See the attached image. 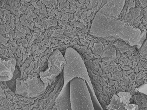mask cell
I'll return each mask as SVG.
<instances>
[{
  "mask_svg": "<svg viewBox=\"0 0 147 110\" xmlns=\"http://www.w3.org/2000/svg\"><path fill=\"white\" fill-rule=\"evenodd\" d=\"M66 64L63 55L59 50H55L49 58L48 69L40 74L41 80L46 87L61 72Z\"/></svg>",
  "mask_w": 147,
  "mask_h": 110,
  "instance_id": "277c9868",
  "label": "cell"
},
{
  "mask_svg": "<svg viewBox=\"0 0 147 110\" xmlns=\"http://www.w3.org/2000/svg\"><path fill=\"white\" fill-rule=\"evenodd\" d=\"M146 84L144 85L142 87L141 89H139V91L140 92H143L144 93L146 94Z\"/></svg>",
  "mask_w": 147,
  "mask_h": 110,
  "instance_id": "ba28073f",
  "label": "cell"
},
{
  "mask_svg": "<svg viewBox=\"0 0 147 110\" xmlns=\"http://www.w3.org/2000/svg\"><path fill=\"white\" fill-rule=\"evenodd\" d=\"M103 44L102 43H96L94 47V53L102 56L103 52Z\"/></svg>",
  "mask_w": 147,
  "mask_h": 110,
  "instance_id": "52a82bcc",
  "label": "cell"
},
{
  "mask_svg": "<svg viewBox=\"0 0 147 110\" xmlns=\"http://www.w3.org/2000/svg\"><path fill=\"white\" fill-rule=\"evenodd\" d=\"M72 110H95L86 83L79 78L69 82Z\"/></svg>",
  "mask_w": 147,
  "mask_h": 110,
  "instance_id": "3957f363",
  "label": "cell"
},
{
  "mask_svg": "<svg viewBox=\"0 0 147 110\" xmlns=\"http://www.w3.org/2000/svg\"><path fill=\"white\" fill-rule=\"evenodd\" d=\"M131 97L128 92H120L113 95L107 110H138L137 105L130 103Z\"/></svg>",
  "mask_w": 147,
  "mask_h": 110,
  "instance_id": "5b68a950",
  "label": "cell"
},
{
  "mask_svg": "<svg viewBox=\"0 0 147 110\" xmlns=\"http://www.w3.org/2000/svg\"><path fill=\"white\" fill-rule=\"evenodd\" d=\"M66 61L63 68L64 86L76 78H81L86 83L95 110H104L97 98L85 65L80 55L74 49H66L64 56Z\"/></svg>",
  "mask_w": 147,
  "mask_h": 110,
  "instance_id": "7a4b0ae2",
  "label": "cell"
},
{
  "mask_svg": "<svg viewBox=\"0 0 147 110\" xmlns=\"http://www.w3.org/2000/svg\"><path fill=\"white\" fill-rule=\"evenodd\" d=\"M90 34L96 36H113L127 41L131 45L140 42V31L114 17L98 12L96 15Z\"/></svg>",
  "mask_w": 147,
  "mask_h": 110,
  "instance_id": "6da1fadb",
  "label": "cell"
},
{
  "mask_svg": "<svg viewBox=\"0 0 147 110\" xmlns=\"http://www.w3.org/2000/svg\"><path fill=\"white\" fill-rule=\"evenodd\" d=\"M125 1H110L100 10L98 12L113 17L118 16L121 11Z\"/></svg>",
  "mask_w": 147,
  "mask_h": 110,
  "instance_id": "8992f818",
  "label": "cell"
}]
</instances>
